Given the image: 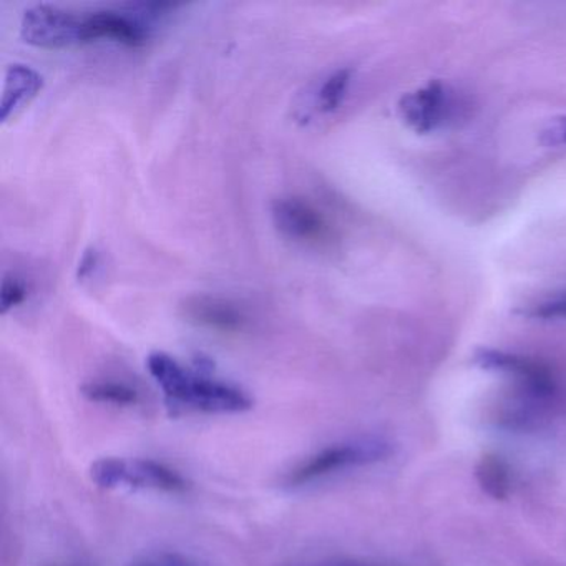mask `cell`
<instances>
[{
    "label": "cell",
    "instance_id": "obj_5",
    "mask_svg": "<svg viewBox=\"0 0 566 566\" xmlns=\"http://www.w3.org/2000/svg\"><path fill=\"white\" fill-rule=\"evenodd\" d=\"M84 14L55 6H35L22 15L21 35L28 44L48 51L82 45Z\"/></svg>",
    "mask_w": 566,
    "mask_h": 566
},
{
    "label": "cell",
    "instance_id": "obj_17",
    "mask_svg": "<svg viewBox=\"0 0 566 566\" xmlns=\"http://www.w3.org/2000/svg\"><path fill=\"white\" fill-rule=\"evenodd\" d=\"M543 144L552 145H566V117L555 118L543 132Z\"/></svg>",
    "mask_w": 566,
    "mask_h": 566
},
{
    "label": "cell",
    "instance_id": "obj_9",
    "mask_svg": "<svg viewBox=\"0 0 566 566\" xmlns=\"http://www.w3.org/2000/svg\"><path fill=\"white\" fill-rule=\"evenodd\" d=\"M449 111L447 91L439 81L429 82L426 87L403 95L399 101L402 120L416 134H430L446 120Z\"/></svg>",
    "mask_w": 566,
    "mask_h": 566
},
{
    "label": "cell",
    "instance_id": "obj_13",
    "mask_svg": "<svg viewBox=\"0 0 566 566\" xmlns=\"http://www.w3.org/2000/svg\"><path fill=\"white\" fill-rule=\"evenodd\" d=\"M350 81H353L350 69H339L331 74L317 92V111L324 115L334 114L343 105Z\"/></svg>",
    "mask_w": 566,
    "mask_h": 566
},
{
    "label": "cell",
    "instance_id": "obj_10",
    "mask_svg": "<svg viewBox=\"0 0 566 566\" xmlns=\"http://www.w3.org/2000/svg\"><path fill=\"white\" fill-rule=\"evenodd\" d=\"M44 88V78L34 69L24 64H14L6 71L0 120L2 124L18 117Z\"/></svg>",
    "mask_w": 566,
    "mask_h": 566
},
{
    "label": "cell",
    "instance_id": "obj_1",
    "mask_svg": "<svg viewBox=\"0 0 566 566\" xmlns=\"http://www.w3.org/2000/svg\"><path fill=\"white\" fill-rule=\"evenodd\" d=\"M155 382L175 409L210 413H240L253 407L250 394L233 384L211 379L178 363L170 354L151 353L147 359Z\"/></svg>",
    "mask_w": 566,
    "mask_h": 566
},
{
    "label": "cell",
    "instance_id": "obj_6",
    "mask_svg": "<svg viewBox=\"0 0 566 566\" xmlns=\"http://www.w3.org/2000/svg\"><path fill=\"white\" fill-rule=\"evenodd\" d=\"M185 321L218 334H241L250 329L251 317L237 301L214 294H193L180 304Z\"/></svg>",
    "mask_w": 566,
    "mask_h": 566
},
{
    "label": "cell",
    "instance_id": "obj_3",
    "mask_svg": "<svg viewBox=\"0 0 566 566\" xmlns=\"http://www.w3.org/2000/svg\"><path fill=\"white\" fill-rule=\"evenodd\" d=\"M91 476L102 489H142L187 493L190 482L178 470L150 459L105 457L92 463Z\"/></svg>",
    "mask_w": 566,
    "mask_h": 566
},
{
    "label": "cell",
    "instance_id": "obj_4",
    "mask_svg": "<svg viewBox=\"0 0 566 566\" xmlns=\"http://www.w3.org/2000/svg\"><path fill=\"white\" fill-rule=\"evenodd\" d=\"M271 217L276 230L293 243L317 250L333 247L336 238L333 224L306 198L296 195L276 198L271 205Z\"/></svg>",
    "mask_w": 566,
    "mask_h": 566
},
{
    "label": "cell",
    "instance_id": "obj_11",
    "mask_svg": "<svg viewBox=\"0 0 566 566\" xmlns=\"http://www.w3.org/2000/svg\"><path fill=\"white\" fill-rule=\"evenodd\" d=\"M475 479L479 482L482 492H485L490 499L506 500L512 490V479H510V469L505 460L496 453H485L480 457L475 465Z\"/></svg>",
    "mask_w": 566,
    "mask_h": 566
},
{
    "label": "cell",
    "instance_id": "obj_7",
    "mask_svg": "<svg viewBox=\"0 0 566 566\" xmlns=\"http://www.w3.org/2000/svg\"><path fill=\"white\" fill-rule=\"evenodd\" d=\"M473 363L486 370H500L518 380L523 390L538 400L552 399L556 394V379L549 367L530 357L515 356L502 350H476Z\"/></svg>",
    "mask_w": 566,
    "mask_h": 566
},
{
    "label": "cell",
    "instance_id": "obj_19",
    "mask_svg": "<svg viewBox=\"0 0 566 566\" xmlns=\"http://www.w3.org/2000/svg\"><path fill=\"white\" fill-rule=\"evenodd\" d=\"M286 566H377L373 563L356 562V559H310V562L291 563Z\"/></svg>",
    "mask_w": 566,
    "mask_h": 566
},
{
    "label": "cell",
    "instance_id": "obj_8",
    "mask_svg": "<svg viewBox=\"0 0 566 566\" xmlns=\"http://www.w3.org/2000/svg\"><path fill=\"white\" fill-rule=\"evenodd\" d=\"M112 41L128 49H142L150 41V29L130 12L102 9L84 15L82 45Z\"/></svg>",
    "mask_w": 566,
    "mask_h": 566
},
{
    "label": "cell",
    "instance_id": "obj_2",
    "mask_svg": "<svg viewBox=\"0 0 566 566\" xmlns=\"http://www.w3.org/2000/svg\"><path fill=\"white\" fill-rule=\"evenodd\" d=\"M390 455V446L377 437L347 440L324 447L319 452L307 457L284 475L283 483L287 489H301L317 480L326 479L334 473L353 467L369 465Z\"/></svg>",
    "mask_w": 566,
    "mask_h": 566
},
{
    "label": "cell",
    "instance_id": "obj_14",
    "mask_svg": "<svg viewBox=\"0 0 566 566\" xmlns=\"http://www.w3.org/2000/svg\"><path fill=\"white\" fill-rule=\"evenodd\" d=\"M31 287L22 277L15 274H8L2 280V290H0V313L8 314L9 311L22 306L29 300Z\"/></svg>",
    "mask_w": 566,
    "mask_h": 566
},
{
    "label": "cell",
    "instance_id": "obj_12",
    "mask_svg": "<svg viewBox=\"0 0 566 566\" xmlns=\"http://www.w3.org/2000/svg\"><path fill=\"white\" fill-rule=\"evenodd\" d=\"M82 396L91 402L111 403L117 407H132L138 403V390L117 380H92L82 386Z\"/></svg>",
    "mask_w": 566,
    "mask_h": 566
},
{
    "label": "cell",
    "instance_id": "obj_18",
    "mask_svg": "<svg viewBox=\"0 0 566 566\" xmlns=\"http://www.w3.org/2000/svg\"><path fill=\"white\" fill-rule=\"evenodd\" d=\"M132 566H193L187 559L177 555H157L140 559Z\"/></svg>",
    "mask_w": 566,
    "mask_h": 566
},
{
    "label": "cell",
    "instance_id": "obj_15",
    "mask_svg": "<svg viewBox=\"0 0 566 566\" xmlns=\"http://www.w3.org/2000/svg\"><path fill=\"white\" fill-rule=\"evenodd\" d=\"M525 314L543 321L566 319V291L553 294V296L533 304Z\"/></svg>",
    "mask_w": 566,
    "mask_h": 566
},
{
    "label": "cell",
    "instance_id": "obj_16",
    "mask_svg": "<svg viewBox=\"0 0 566 566\" xmlns=\"http://www.w3.org/2000/svg\"><path fill=\"white\" fill-rule=\"evenodd\" d=\"M102 264V256L95 248H88L82 256L81 263L77 268L78 281H88L97 274L98 268Z\"/></svg>",
    "mask_w": 566,
    "mask_h": 566
}]
</instances>
